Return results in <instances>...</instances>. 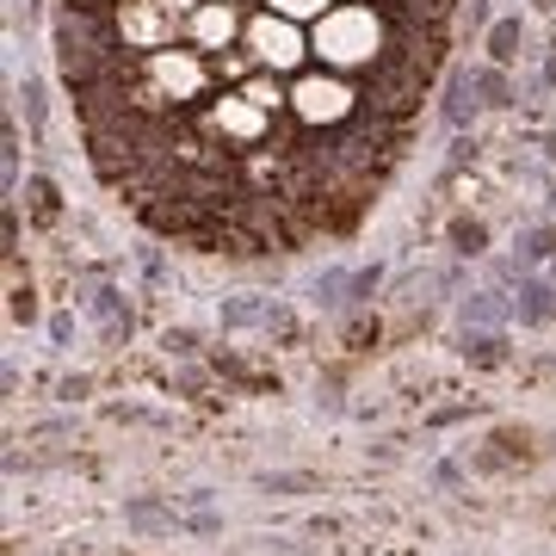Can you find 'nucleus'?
Masks as SVG:
<instances>
[{"label": "nucleus", "mask_w": 556, "mask_h": 556, "mask_svg": "<svg viewBox=\"0 0 556 556\" xmlns=\"http://www.w3.org/2000/svg\"><path fill=\"white\" fill-rule=\"evenodd\" d=\"M378 285H383L378 266H353V285H346V309H365V303L378 298Z\"/></svg>", "instance_id": "22"}, {"label": "nucleus", "mask_w": 556, "mask_h": 556, "mask_svg": "<svg viewBox=\"0 0 556 556\" xmlns=\"http://www.w3.org/2000/svg\"><path fill=\"white\" fill-rule=\"evenodd\" d=\"M241 50H248V56H254L266 75H278V80H298L303 68H316V50H309V25L278 20V13H266V7H254V13H248Z\"/></svg>", "instance_id": "4"}, {"label": "nucleus", "mask_w": 556, "mask_h": 556, "mask_svg": "<svg viewBox=\"0 0 556 556\" xmlns=\"http://www.w3.org/2000/svg\"><path fill=\"white\" fill-rule=\"evenodd\" d=\"M13 100H20L25 124H31V142H43V130H50V87H43V75L25 68V75L13 80Z\"/></svg>", "instance_id": "12"}, {"label": "nucleus", "mask_w": 556, "mask_h": 556, "mask_svg": "<svg viewBox=\"0 0 556 556\" xmlns=\"http://www.w3.org/2000/svg\"><path fill=\"white\" fill-rule=\"evenodd\" d=\"M544 155H556V130H551V137H544Z\"/></svg>", "instance_id": "31"}, {"label": "nucleus", "mask_w": 556, "mask_h": 556, "mask_svg": "<svg viewBox=\"0 0 556 556\" xmlns=\"http://www.w3.org/2000/svg\"><path fill=\"white\" fill-rule=\"evenodd\" d=\"M433 477H439V489H464V470H457V464H439Z\"/></svg>", "instance_id": "27"}, {"label": "nucleus", "mask_w": 556, "mask_h": 556, "mask_svg": "<svg viewBox=\"0 0 556 556\" xmlns=\"http://www.w3.org/2000/svg\"><path fill=\"white\" fill-rule=\"evenodd\" d=\"M260 489H266V495H303V489H309V477H291V470H266V477H260Z\"/></svg>", "instance_id": "24"}, {"label": "nucleus", "mask_w": 556, "mask_h": 556, "mask_svg": "<svg viewBox=\"0 0 556 556\" xmlns=\"http://www.w3.org/2000/svg\"><path fill=\"white\" fill-rule=\"evenodd\" d=\"M482 50H489V62H495V68H514L519 50H526V25H519L514 13H507V20H495L489 31H482Z\"/></svg>", "instance_id": "14"}, {"label": "nucleus", "mask_w": 556, "mask_h": 556, "mask_svg": "<svg viewBox=\"0 0 556 556\" xmlns=\"http://www.w3.org/2000/svg\"><path fill=\"white\" fill-rule=\"evenodd\" d=\"M266 13H278V20H298V25H316L334 0H260Z\"/></svg>", "instance_id": "19"}, {"label": "nucleus", "mask_w": 556, "mask_h": 556, "mask_svg": "<svg viewBox=\"0 0 556 556\" xmlns=\"http://www.w3.org/2000/svg\"><path fill=\"white\" fill-rule=\"evenodd\" d=\"M112 20H118L124 50H137V56L167 50V43H186V20H179L174 7H161V0H118Z\"/></svg>", "instance_id": "5"}, {"label": "nucleus", "mask_w": 556, "mask_h": 556, "mask_svg": "<svg viewBox=\"0 0 556 556\" xmlns=\"http://www.w3.org/2000/svg\"><path fill=\"white\" fill-rule=\"evenodd\" d=\"M346 285H353V273H346V266H328V273L316 278V303L321 309H346Z\"/></svg>", "instance_id": "20"}, {"label": "nucleus", "mask_w": 556, "mask_h": 556, "mask_svg": "<svg viewBox=\"0 0 556 556\" xmlns=\"http://www.w3.org/2000/svg\"><path fill=\"white\" fill-rule=\"evenodd\" d=\"M501 328H464V358H477V365H501Z\"/></svg>", "instance_id": "17"}, {"label": "nucleus", "mask_w": 556, "mask_h": 556, "mask_svg": "<svg viewBox=\"0 0 556 556\" xmlns=\"http://www.w3.org/2000/svg\"><path fill=\"white\" fill-rule=\"evenodd\" d=\"M80 316L100 321V334L118 346V340H130V328H137V316H130V303H124L118 285H105V278H93V285H80Z\"/></svg>", "instance_id": "8"}, {"label": "nucleus", "mask_w": 556, "mask_h": 556, "mask_svg": "<svg viewBox=\"0 0 556 556\" xmlns=\"http://www.w3.org/2000/svg\"><path fill=\"white\" fill-rule=\"evenodd\" d=\"M514 316L526 321V328H551V321H556V278L519 273V285H514Z\"/></svg>", "instance_id": "9"}, {"label": "nucleus", "mask_w": 556, "mask_h": 556, "mask_svg": "<svg viewBox=\"0 0 556 556\" xmlns=\"http://www.w3.org/2000/svg\"><path fill=\"white\" fill-rule=\"evenodd\" d=\"M124 519H130L137 532H174V514H167V507H155V501H130V507H124Z\"/></svg>", "instance_id": "21"}, {"label": "nucleus", "mask_w": 556, "mask_h": 556, "mask_svg": "<svg viewBox=\"0 0 556 556\" xmlns=\"http://www.w3.org/2000/svg\"><path fill=\"white\" fill-rule=\"evenodd\" d=\"M551 217H556V179H551Z\"/></svg>", "instance_id": "32"}, {"label": "nucleus", "mask_w": 556, "mask_h": 556, "mask_svg": "<svg viewBox=\"0 0 556 556\" xmlns=\"http://www.w3.org/2000/svg\"><path fill=\"white\" fill-rule=\"evenodd\" d=\"M507 316H514V298L507 291H470V298L457 303V321L464 328H501Z\"/></svg>", "instance_id": "13"}, {"label": "nucleus", "mask_w": 556, "mask_h": 556, "mask_svg": "<svg viewBox=\"0 0 556 556\" xmlns=\"http://www.w3.org/2000/svg\"><path fill=\"white\" fill-rule=\"evenodd\" d=\"M365 118V87L353 75H334V68H303L291 80V112L285 124L303 130V137H340Z\"/></svg>", "instance_id": "2"}, {"label": "nucleus", "mask_w": 556, "mask_h": 556, "mask_svg": "<svg viewBox=\"0 0 556 556\" xmlns=\"http://www.w3.org/2000/svg\"><path fill=\"white\" fill-rule=\"evenodd\" d=\"M31 316H38V303H31V285H25V291L13 285V321H31Z\"/></svg>", "instance_id": "25"}, {"label": "nucleus", "mask_w": 556, "mask_h": 556, "mask_svg": "<svg viewBox=\"0 0 556 556\" xmlns=\"http://www.w3.org/2000/svg\"><path fill=\"white\" fill-rule=\"evenodd\" d=\"M452 254H464V260H477V254H489V223L482 217H452Z\"/></svg>", "instance_id": "16"}, {"label": "nucleus", "mask_w": 556, "mask_h": 556, "mask_svg": "<svg viewBox=\"0 0 556 556\" xmlns=\"http://www.w3.org/2000/svg\"><path fill=\"white\" fill-rule=\"evenodd\" d=\"M396 43H402V20L390 0H334L309 25L316 68H334V75H353V80L383 68V62L396 56Z\"/></svg>", "instance_id": "1"}, {"label": "nucleus", "mask_w": 556, "mask_h": 556, "mask_svg": "<svg viewBox=\"0 0 556 556\" xmlns=\"http://www.w3.org/2000/svg\"><path fill=\"white\" fill-rule=\"evenodd\" d=\"M248 0H204L199 13H186V43L204 50V56H223V50H236L241 31H248Z\"/></svg>", "instance_id": "6"}, {"label": "nucleus", "mask_w": 556, "mask_h": 556, "mask_svg": "<svg viewBox=\"0 0 556 556\" xmlns=\"http://www.w3.org/2000/svg\"><path fill=\"white\" fill-rule=\"evenodd\" d=\"M544 87H556V50L544 56Z\"/></svg>", "instance_id": "29"}, {"label": "nucleus", "mask_w": 556, "mask_h": 556, "mask_svg": "<svg viewBox=\"0 0 556 556\" xmlns=\"http://www.w3.org/2000/svg\"><path fill=\"white\" fill-rule=\"evenodd\" d=\"M192 124H199L211 142L236 149V155H248V149H266V142L278 137V124H285V118H273L266 105H254L241 87H217V93L192 112Z\"/></svg>", "instance_id": "3"}, {"label": "nucleus", "mask_w": 556, "mask_h": 556, "mask_svg": "<svg viewBox=\"0 0 556 556\" xmlns=\"http://www.w3.org/2000/svg\"><path fill=\"white\" fill-rule=\"evenodd\" d=\"M161 7H174V13H179V20H186V13H199V7H204V0H161Z\"/></svg>", "instance_id": "28"}, {"label": "nucleus", "mask_w": 556, "mask_h": 556, "mask_svg": "<svg viewBox=\"0 0 556 556\" xmlns=\"http://www.w3.org/2000/svg\"><path fill=\"white\" fill-rule=\"evenodd\" d=\"M514 260L526 266V273H538V266H551V260H556V229H551V223H532V229H519Z\"/></svg>", "instance_id": "15"}, {"label": "nucleus", "mask_w": 556, "mask_h": 556, "mask_svg": "<svg viewBox=\"0 0 556 556\" xmlns=\"http://www.w3.org/2000/svg\"><path fill=\"white\" fill-rule=\"evenodd\" d=\"M50 340H56V346H68V340H75V316H50Z\"/></svg>", "instance_id": "26"}, {"label": "nucleus", "mask_w": 556, "mask_h": 556, "mask_svg": "<svg viewBox=\"0 0 556 556\" xmlns=\"http://www.w3.org/2000/svg\"><path fill=\"white\" fill-rule=\"evenodd\" d=\"M25 199H31V211H38V223H56L62 217V199H56V179H50V174L25 179Z\"/></svg>", "instance_id": "18"}, {"label": "nucleus", "mask_w": 556, "mask_h": 556, "mask_svg": "<svg viewBox=\"0 0 556 556\" xmlns=\"http://www.w3.org/2000/svg\"><path fill=\"white\" fill-rule=\"evenodd\" d=\"M551 273H556V260H551Z\"/></svg>", "instance_id": "33"}, {"label": "nucleus", "mask_w": 556, "mask_h": 556, "mask_svg": "<svg viewBox=\"0 0 556 556\" xmlns=\"http://www.w3.org/2000/svg\"><path fill=\"white\" fill-rule=\"evenodd\" d=\"M477 87H470V68H452V80H445V105H439V118L452 124L457 137H464V130H470V124H477Z\"/></svg>", "instance_id": "11"}, {"label": "nucleus", "mask_w": 556, "mask_h": 556, "mask_svg": "<svg viewBox=\"0 0 556 556\" xmlns=\"http://www.w3.org/2000/svg\"><path fill=\"white\" fill-rule=\"evenodd\" d=\"M223 328H229V334L260 328V334L291 340V334H298V316H291V303H278V298H229V303H223Z\"/></svg>", "instance_id": "7"}, {"label": "nucleus", "mask_w": 556, "mask_h": 556, "mask_svg": "<svg viewBox=\"0 0 556 556\" xmlns=\"http://www.w3.org/2000/svg\"><path fill=\"white\" fill-rule=\"evenodd\" d=\"M532 7H538V13H556V0H532Z\"/></svg>", "instance_id": "30"}, {"label": "nucleus", "mask_w": 556, "mask_h": 556, "mask_svg": "<svg viewBox=\"0 0 556 556\" xmlns=\"http://www.w3.org/2000/svg\"><path fill=\"white\" fill-rule=\"evenodd\" d=\"M470 87H477L482 112H507V105H519L514 75H507V68H495V62H470Z\"/></svg>", "instance_id": "10"}, {"label": "nucleus", "mask_w": 556, "mask_h": 556, "mask_svg": "<svg viewBox=\"0 0 556 556\" xmlns=\"http://www.w3.org/2000/svg\"><path fill=\"white\" fill-rule=\"evenodd\" d=\"M161 346H167V358H199V334H192V328H167Z\"/></svg>", "instance_id": "23"}]
</instances>
